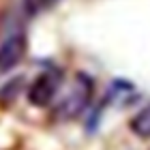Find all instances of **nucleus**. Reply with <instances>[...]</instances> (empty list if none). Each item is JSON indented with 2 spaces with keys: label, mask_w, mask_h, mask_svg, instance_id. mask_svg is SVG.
<instances>
[{
  "label": "nucleus",
  "mask_w": 150,
  "mask_h": 150,
  "mask_svg": "<svg viewBox=\"0 0 150 150\" xmlns=\"http://www.w3.org/2000/svg\"><path fill=\"white\" fill-rule=\"evenodd\" d=\"M94 94V84L86 73H77L71 81V88L67 90V94L56 103L54 107V120L56 122H69L75 120L81 112L90 105Z\"/></svg>",
  "instance_id": "nucleus-1"
},
{
  "label": "nucleus",
  "mask_w": 150,
  "mask_h": 150,
  "mask_svg": "<svg viewBox=\"0 0 150 150\" xmlns=\"http://www.w3.org/2000/svg\"><path fill=\"white\" fill-rule=\"evenodd\" d=\"M62 84L60 71H41L28 86V103L35 107H47L54 103L58 94V88Z\"/></svg>",
  "instance_id": "nucleus-2"
},
{
  "label": "nucleus",
  "mask_w": 150,
  "mask_h": 150,
  "mask_svg": "<svg viewBox=\"0 0 150 150\" xmlns=\"http://www.w3.org/2000/svg\"><path fill=\"white\" fill-rule=\"evenodd\" d=\"M26 50H28V39L24 32L9 35L0 43V73H6L24 60Z\"/></svg>",
  "instance_id": "nucleus-3"
},
{
  "label": "nucleus",
  "mask_w": 150,
  "mask_h": 150,
  "mask_svg": "<svg viewBox=\"0 0 150 150\" xmlns=\"http://www.w3.org/2000/svg\"><path fill=\"white\" fill-rule=\"evenodd\" d=\"M129 129L139 139H150V105H146L144 110H139L129 120Z\"/></svg>",
  "instance_id": "nucleus-4"
},
{
  "label": "nucleus",
  "mask_w": 150,
  "mask_h": 150,
  "mask_svg": "<svg viewBox=\"0 0 150 150\" xmlns=\"http://www.w3.org/2000/svg\"><path fill=\"white\" fill-rule=\"evenodd\" d=\"M22 84H24L22 77H15L13 81L4 84L2 88H0V101H2V103H11V101H15L17 94H19V88H22Z\"/></svg>",
  "instance_id": "nucleus-5"
},
{
  "label": "nucleus",
  "mask_w": 150,
  "mask_h": 150,
  "mask_svg": "<svg viewBox=\"0 0 150 150\" xmlns=\"http://www.w3.org/2000/svg\"><path fill=\"white\" fill-rule=\"evenodd\" d=\"M58 2L60 0H26V11H28V15H39L43 11L54 9Z\"/></svg>",
  "instance_id": "nucleus-6"
}]
</instances>
